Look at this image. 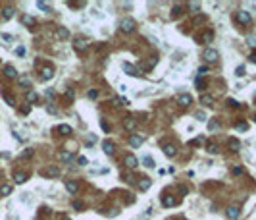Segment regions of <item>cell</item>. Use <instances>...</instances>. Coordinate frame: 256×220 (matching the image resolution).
Here are the masks:
<instances>
[{"mask_svg": "<svg viewBox=\"0 0 256 220\" xmlns=\"http://www.w3.org/2000/svg\"><path fill=\"white\" fill-rule=\"evenodd\" d=\"M58 158H60L62 162H71V153H70V151H60V153H58Z\"/></svg>", "mask_w": 256, "mask_h": 220, "instance_id": "obj_19", "label": "cell"}, {"mask_svg": "<svg viewBox=\"0 0 256 220\" xmlns=\"http://www.w3.org/2000/svg\"><path fill=\"white\" fill-rule=\"evenodd\" d=\"M237 22H239V23H243V25H250V22H252V18H250V14H248V12H245V10H241V12L237 14Z\"/></svg>", "mask_w": 256, "mask_h": 220, "instance_id": "obj_4", "label": "cell"}, {"mask_svg": "<svg viewBox=\"0 0 256 220\" xmlns=\"http://www.w3.org/2000/svg\"><path fill=\"white\" fill-rule=\"evenodd\" d=\"M14 180L18 182V183H23L25 180H27V174H23V172H15V174H14Z\"/></svg>", "mask_w": 256, "mask_h": 220, "instance_id": "obj_23", "label": "cell"}, {"mask_svg": "<svg viewBox=\"0 0 256 220\" xmlns=\"http://www.w3.org/2000/svg\"><path fill=\"white\" fill-rule=\"evenodd\" d=\"M208 129H210V132H216V129H218V122H210V124H208Z\"/></svg>", "mask_w": 256, "mask_h": 220, "instance_id": "obj_45", "label": "cell"}, {"mask_svg": "<svg viewBox=\"0 0 256 220\" xmlns=\"http://www.w3.org/2000/svg\"><path fill=\"white\" fill-rule=\"evenodd\" d=\"M77 162H79L81 166H87L89 164V160H87V156H79V158H77Z\"/></svg>", "mask_w": 256, "mask_h": 220, "instance_id": "obj_41", "label": "cell"}, {"mask_svg": "<svg viewBox=\"0 0 256 220\" xmlns=\"http://www.w3.org/2000/svg\"><path fill=\"white\" fill-rule=\"evenodd\" d=\"M2 41H6V43H10V41H12V35H8V33H2Z\"/></svg>", "mask_w": 256, "mask_h": 220, "instance_id": "obj_49", "label": "cell"}, {"mask_svg": "<svg viewBox=\"0 0 256 220\" xmlns=\"http://www.w3.org/2000/svg\"><path fill=\"white\" fill-rule=\"evenodd\" d=\"M218 50H214V48H208V50H204V60L206 62H216L218 60Z\"/></svg>", "mask_w": 256, "mask_h": 220, "instance_id": "obj_10", "label": "cell"}, {"mask_svg": "<svg viewBox=\"0 0 256 220\" xmlns=\"http://www.w3.org/2000/svg\"><path fill=\"white\" fill-rule=\"evenodd\" d=\"M4 73H6V77H10V79H14V77H18V72H15V68L14 66H6L4 68Z\"/></svg>", "mask_w": 256, "mask_h": 220, "instance_id": "obj_17", "label": "cell"}, {"mask_svg": "<svg viewBox=\"0 0 256 220\" xmlns=\"http://www.w3.org/2000/svg\"><path fill=\"white\" fill-rule=\"evenodd\" d=\"M206 151H208V153H218V147H216V145H208Z\"/></svg>", "mask_w": 256, "mask_h": 220, "instance_id": "obj_47", "label": "cell"}, {"mask_svg": "<svg viewBox=\"0 0 256 220\" xmlns=\"http://www.w3.org/2000/svg\"><path fill=\"white\" fill-rule=\"evenodd\" d=\"M227 102H229V106H231V108H239V106H241V104H239L237 101H233V98H229Z\"/></svg>", "mask_w": 256, "mask_h": 220, "instance_id": "obj_44", "label": "cell"}, {"mask_svg": "<svg viewBox=\"0 0 256 220\" xmlns=\"http://www.w3.org/2000/svg\"><path fill=\"white\" fill-rule=\"evenodd\" d=\"M73 46H75V50H85L89 46V41L85 39V37H77V39L73 41Z\"/></svg>", "mask_w": 256, "mask_h": 220, "instance_id": "obj_5", "label": "cell"}, {"mask_svg": "<svg viewBox=\"0 0 256 220\" xmlns=\"http://www.w3.org/2000/svg\"><path fill=\"white\" fill-rule=\"evenodd\" d=\"M102 149H104V153H106V155H114L116 145H114L112 139H106V141H102Z\"/></svg>", "mask_w": 256, "mask_h": 220, "instance_id": "obj_6", "label": "cell"}, {"mask_svg": "<svg viewBox=\"0 0 256 220\" xmlns=\"http://www.w3.org/2000/svg\"><path fill=\"white\" fill-rule=\"evenodd\" d=\"M89 97H91V98H96V91H95V89H91V91H89Z\"/></svg>", "mask_w": 256, "mask_h": 220, "instance_id": "obj_53", "label": "cell"}, {"mask_svg": "<svg viewBox=\"0 0 256 220\" xmlns=\"http://www.w3.org/2000/svg\"><path fill=\"white\" fill-rule=\"evenodd\" d=\"M56 39L67 41V39H70V31H67L66 27H58V29H56Z\"/></svg>", "mask_w": 256, "mask_h": 220, "instance_id": "obj_11", "label": "cell"}, {"mask_svg": "<svg viewBox=\"0 0 256 220\" xmlns=\"http://www.w3.org/2000/svg\"><path fill=\"white\" fill-rule=\"evenodd\" d=\"M250 62H256V52H252V54H250Z\"/></svg>", "mask_w": 256, "mask_h": 220, "instance_id": "obj_55", "label": "cell"}, {"mask_svg": "<svg viewBox=\"0 0 256 220\" xmlns=\"http://www.w3.org/2000/svg\"><path fill=\"white\" fill-rule=\"evenodd\" d=\"M41 176H44V178H58L60 176V168L56 164H48V166H44V168L41 170Z\"/></svg>", "mask_w": 256, "mask_h": 220, "instance_id": "obj_1", "label": "cell"}, {"mask_svg": "<svg viewBox=\"0 0 256 220\" xmlns=\"http://www.w3.org/2000/svg\"><path fill=\"white\" fill-rule=\"evenodd\" d=\"M46 110H48L50 114H58V108H56L54 104H46Z\"/></svg>", "mask_w": 256, "mask_h": 220, "instance_id": "obj_39", "label": "cell"}, {"mask_svg": "<svg viewBox=\"0 0 256 220\" xmlns=\"http://www.w3.org/2000/svg\"><path fill=\"white\" fill-rule=\"evenodd\" d=\"M31 156H33V149H25L21 153V158H31Z\"/></svg>", "mask_w": 256, "mask_h": 220, "instance_id": "obj_37", "label": "cell"}, {"mask_svg": "<svg viewBox=\"0 0 256 220\" xmlns=\"http://www.w3.org/2000/svg\"><path fill=\"white\" fill-rule=\"evenodd\" d=\"M15 54H18V56H25V46H18V48H15Z\"/></svg>", "mask_w": 256, "mask_h": 220, "instance_id": "obj_40", "label": "cell"}, {"mask_svg": "<svg viewBox=\"0 0 256 220\" xmlns=\"http://www.w3.org/2000/svg\"><path fill=\"white\" fill-rule=\"evenodd\" d=\"M227 143H229V149H231V151H239V149H241V143H239L237 139H233V137L229 139Z\"/></svg>", "mask_w": 256, "mask_h": 220, "instance_id": "obj_22", "label": "cell"}, {"mask_svg": "<svg viewBox=\"0 0 256 220\" xmlns=\"http://www.w3.org/2000/svg\"><path fill=\"white\" fill-rule=\"evenodd\" d=\"M2 97L6 98V102L10 104V106H14V104H15V98H14L12 95H8V93H4V91H2Z\"/></svg>", "mask_w": 256, "mask_h": 220, "instance_id": "obj_29", "label": "cell"}, {"mask_svg": "<svg viewBox=\"0 0 256 220\" xmlns=\"http://www.w3.org/2000/svg\"><path fill=\"white\" fill-rule=\"evenodd\" d=\"M235 73H237V75H245V66H239V68H237V72H235Z\"/></svg>", "mask_w": 256, "mask_h": 220, "instance_id": "obj_50", "label": "cell"}, {"mask_svg": "<svg viewBox=\"0 0 256 220\" xmlns=\"http://www.w3.org/2000/svg\"><path fill=\"white\" fill-rule=\"evenodd\" d=\"M125 166H127V168H135V166H137V158H135L133 155H127L125 156Z\"/></svg>", "mask_w": 256, "mask_h": 220, "instance_id": "obj_18", "label": "cell"}, {"mask_svg": "<svg viewBox=\"0 0 256 220\" xmlns=\"http://www.w3.org/2000/svg\"><path fill=\"white\" fill-rule=\"evenodd\" d=\"M212 31H204V33H202L200 37H198V43H206V41H210L212 39Z\"/></svg>", "mask_w": 256, "mask_h": 220, "instance_id": "obj_21", "label": "cell"}, {"mask_svg": "<svg viewBox=\"0 0 256 220\" xmlns=\"http://www.w3.org/2000/svg\"><path fill=\"white\" fill-rule=\"evenodd\" d=\"M37 6H39L41 10H44V12H50V6H48L46 2H41V0H39V2H37Z\"/></svg>", "mask_w": 256, "mask_h": 220, "instance_id": "obj_35", "label": "cell"}, {"mask_svg": "<svg viewBox=\"0 0 256 220\" xmlns=\"http://www.w3.org/2000/svg\"><path fill=\"white\" fill-rule=\"evenodd\" d=\"M175 203H177V199L173 195H164V197H162V205H164V207H173Z\"/></svg>", "mask_w": 256, "mask_h": 220, "instance_id": "obj_14", "label": "cell"}, {"mask_svg": "<svg viewBox=\"0 0 256 220\" xmlns=\"http://www.w3.org/2000/svg\"><path fill=\"white\" fill-rule=\"evenodd\" d=\"M235 129H237V132H247L248 124L247 122H237V124H235Z\"/></svg>", "mask_w": 256, "mask_h": 220, "instance_id": "obj_26", "label": "cell"}, {"mask_svg": "<svg viewBox=\"0 0 256 220\" xmlns=\"http://www.w3.org/2000/svg\"><path fill=\"white\" fill-rule=\"evenodd\" d=\"M95 141H96V137H95V135L91 133V135H89V145H92V143H95Z\"/></svg>", "mask_w": 256, "mask_h": 220, "instance_id": "obj_52", "label": "cell"}, {"mask_svg": "<svg viewBox=\"0 0 256 220\" xmlns=\"http://www.w3.org/2000/svg\"><path fill=\"white\" fill-rule=\"evenodd\" d=\"M196 85H198V89L202 91V89H206V81L202 79V77H196Z\"/></svg>", "mask_w": 256, "mask_h": 220, "instance_id": "obj_36", "label": "cell"}, {"mask_svg": "<svg viewBox=\"0 0 256 220\" xmlns=\"http://www.w3.org/2000/svg\"><path fill=\"white\" fill-rule=\"evenodd\" d=\"M123 128L127 129V132H133V129L137 128V122H135L133 118H123Z\"/></svg>", "mask_w": 256, "mask_h": 220, "instance_id": "obj_13", "label": "cell"}, {"mask_svg": "<svg viewBox=\"0 0 256 220\" xmlns=\"http://www.w3.org/2000/svg\"><path fill=\"white\" fill-rule=\"evenodd\" d=\"M52 77H54V68H52V66H44L43 70H41V79L48 81V79H52Z\"/></svg>", "mask_w": 256, "mask_h": 220, "instance_id": "obj_3", "label": "cell"}, {"mask_svg": "<svg viewBox=\"0 0 256 220\" xmlns=\"http://www.w3.org/2000/svg\"><path fill=\"white\" fill-rule=\"evenodd\" d=\"M21 22H23L25 25H29V27H31V25H35V18H33V15H23Z\"/></svg>", "mask_w": 256, "mask_h": 220, "instance_id": "obj_27", "label": "cell"}, {"mask_svg": "<svg viewBox=\"0 0 256 220\" xmlns=\"http://www.w3.org/2000/svg\"><path fill=\"white\" fill-rule=\"evenodd\" d=\"M225 214H227V218L237 220V218H239V214H241V211H239V207H229L227 211H225Z\"/></svg>", "mask_w": 256, "mask_h": 220, "instance_id": "obj_12", "label": "cell"}, {"mask_svg": "<svg viewBox=\"0 0 256 220\" xmlns=\"http://www.w3.org/2000/svg\"><path fill=\"white\" fill-rule=\"evenodd\" d=\"M164 153H166V156L173 158V156L177 155V147H175L173 143H166V145H164Z\"/></svg>", "mask_w": 256, "mask_h": 220, "instance_id": "obj_8", "label": "cell"}, {"mask_svg": "<svg viewBox=\"0 0 256 220\" xmlns=\"http://www.w3.org/2000/svg\"><path fill=\"white\" fill-rule=\"evenodd\" d=\"M58 132L62 133V135H70L71 133V128L67 124H62V125H58Z\"/></svg>", "mask_w": 256, "mask_h": 220, "instance_id": "obj_24", "label": "cell"}, {"mask_svg": "<svg viewBox=\"0 0 256 220\" xmlns=\"http://www.w3.org/2000/svg\"><path fill=\"white\" fill-rule=\"evenodd\" d=\"M189 6L193 8V12H198V8H200V4H198V2H191Z\"/></svg>", "mask_w": 256, "mask_h": 220, "instance_id": "obj_46", "label": "cell"}, {"mask_svg": "<svg viewBox=\"0 0 256 220\" xmlns=\"http://www.w3.org/2000/svg\"><path fill=\"white\" fill-rule=\"evenodd\" d=\"M62 220H71V218H70V216H64V218H62Z\"/></svg>", "mask_w": 256, "mask_h": 220, "instance_id": "obj_56", "label": "cell"}, {"mask_svg": "<svg viewBox=\"0 0 256 220\" xmlns=\"http://www.w3.org/2000/svg\"><path fill=\"white\" fill-rule=\"evenodd\" d=\"M10 193H12V185H2V187H0V195H2V197L10 195Z\"/></svg>", "mask_w": 256, "mask_h": 220, "instance_id": "obj_28", "label": "cell"}, {"mask_svg": "<svg viewBox=\"0 0 256 220\" xmlns=\"http://www.w3.org/2000/svg\"><path fill=\"white\" fill-rule=\"evenodd\" d=\"M143 164L148 166V168H152V166H154V158H152V156H144V158H143Z\"/></svg>", "mask_w": 256, "mask_h": 220, "instance_id": "obj_31", "label": "cell"}, {"mask_svg": "<svg viewBox=\"0 0 256 220\" xmlns=\"http://www.w3.org/2000/svg\"><path fill=\"white\" fill-rule=\"evenodd\" d=\"M71 205H73V208H75V211H83V208H85V205H83L81 201H73Z\"/></svg>", "mask_w": 256, "mask_h": 220, "instance_id": "obj_34", "label": "cell"}, {"mask_svg": "<svg viewBox=\"0 0 256 220\" xmlns=\"http://www.w3.org/2000/svg\"><path fill=\"white\" fill-rule=\"evenodd\" d=\"M150 187V180H146V178H141V182H139V189H148Z\"/></svg>", "mask_w": 256, "mask_h": 220, "instance_id": "obj_25", "label": "cell"}, {"mask_svg": "<svg viewBox=\"0 0 256 220\" xmlns=\"http://www.w3.org/2000/svg\"><path fill=\"white\" fill-rule=\"evenodd\" d=\"M14 12H15V10H14L12 6H6V8L2 10V18H4V19H10V18H14Z\"/></svg>", "mask_w": 256, "mask_h": 220, "instance_id": "obj_20", "label": "cell"}, {"mask_svg": "<svg viewBox=\"0 0 256 220\" xmlns=\"http://www.w3.org/2000/svg\"><path fill=\"white\" fill-rule=\"evenodd\" d=\"M129 145H131L133 149H137V147L143 145V137H141V135H131V137H129Z\"/></svg>", "mask_w": 256, "mask_h": 220, "instance_id": "obj_15", "label": "cell"}, {"mask_svg": "<svg viewBox=\"0 0 256 220\" xmlns=\"http://www.w3.org/2000/svg\"><path fill=\"white\" fill-rule=\"evenodd\" d=\"M27 101H29V102H35V101H37V93H35V91H29V93H27Z\"/></svg>", "mask_w": 256, "mask_h": 220, "instance_id": "obj_38", "label": "cell"}, {"mask_svg": "<svg viewBox=\"0 0 256 220\" xmlns=\"http://www.w3.org/2000/svg\"><path fill=\"white\" fill-rule=\"evenodd\" d=\"M123 70H125L127 75H141V72L135 66H131V64H123Z\"/></svg>", "mask_w": 256, "mask_h": 220, "instance_id": "obj_16", "label": "cell"}, {"mask_svg": "<svg viewBox=\"0 0 256 220\" xmlns=\"http://www.w3.org/2000/svg\"><path fill=\"white\" fill-rule=\"evenodd\" d=\"M200 102H202V104H206V106H210V104L214 102V98H212V97H208V95H202V97H200Z\"/></svg>", "mask_w": 256, "mask_h": 220, "instance_id": "obj_30", "label": "cell"}, {"mask_svg": "<svg viewBox=\"0 0 256 220\" xmlns=\"http://www.w3.org/2000/svg\"><path fill=\"white\" fill-rule=\"evenodd\" d=\"M243 172H245V170H243V166H235V168H233V174H235V176L243 174Z\"/></svg>", "mask_w": 256, "mask_h": 220, "instance_id": "obj_43", "label": "cell"}, {"mask_svg": "<svg viewBox=\"0 0 256 220\" xmlns=\"http://www.w3.org/2000/svg\"><path fill=\"white\" fill-rule=\"evenodd\" d=\"M66 189L71 193V195H75L77 191H79V183H77L75 180H67L66 182Z\"/></svg>", "mask_w": 256, "mask_h": 220, "instance_id": "obj_9", "label": "cell"}, {"mask_svg": "<svg viewBox=\"0 0 256 220\" xmlns=\"http://www.w3.org/2000/svg\"><path fill=\"white\" fill-rule=\"evenodd\" d=\"M119 29H122L123 33H131L135 29V22L131 18H125V19H122V23H119Z\"/></svg>", "mask_w": 256, "mask_h": 220, "instance_id": "obj_2", "label": "cell"}, {"mask_svg": "<svg viewBox=\"0 0 256 220\" xmlns=\"http://www.w3.org/2000/svg\"><path fill=\"white\" fill-rule=\"evenodd\" d=\"M19 85H21V87H29L31 79H29V77H19Z\"/></svg>", "mask_w": 256, "mask_h": 220, "instance_id": "obj_32", "label": "cell"}, {"mask_svg": "<svg viewBox=\"0 0 256 220\" xmlns=\"http://www.w3.org/2000/svg\"><path fill=\"white\" fill-rule=\"evenodd\" d=\"M177 102H179V106L187 108V106H189V104L193 102V97H191V95H187V93H183V95H179V98H177Z\"/></svg>", "mask_w": 256, "mask_h": 220, "instance_id": "obj_7", "label": "cell"}, {"mask_svg": "<svg viewBox=\"0 0 256 220\" xmlns=\"http://www.w3.org/2000/svg\"><path fill=\"white\" fill-rule=\"evenodd\" d=\"M196 120H200V122H204V120H206L204 112H196Z\"/></svg>", "mask_w": 256, "mask_h": 220, "instance_id": "obj_48", "label": "cell"}, {"mask_svg": "<svg viewBox=\"0 0 256 220\" xmlns=\"http://www.w3.org/2000/svg\"><path fill=\"white\" fill-rule=\"evenodd\" d=\"M206 22V15H195L193 18V23H204Z\"/></svg>", "mask_w": 256, "mask_h": 220, "instance_id": "obj_33", "label": "cell"}, {"mask_svg": "<svg viewBox=\"0 0 256 220\" xmlns=\"http://www.w3.org/2000/svg\"><path fill=\"white\" fill-rule=\"evenodd\" d=\"M248 45L250 46H256V39H254V37H250V39H248Z\"/></svg>", "mask_w": 256, "mask_h": 220, "instance_id": "obj_54", "label": "cell"}, {"mask_svg": "<svg viewBox=\"0 0 256 220\" xmlns=\"http://www.w3.org/2000/svg\"><path fill=\"white\" fill-rule=\"evenodd\" d=\"M206 72H208V68H206V66H200V68H198V77H202Z\"/></svg>", "mask_w": 256, "mask_h": 220, "instance_id": "obj_42", "label": "cell"}, {"mask_svg": "<svg viewBox=\"0 0 256 220\" xmlns=\"http://www.w3.org/2000/svg\"><path fill=\"white\" fill-rule=\"evenodd\" d=\"M100 125H102V129H104V132H110V125H108L106 122H100Z\"/></svg>", "mask_w": 256, "mask_h": 220, "instance_id": "obj_51", "label": "cell"}]
</instances>
